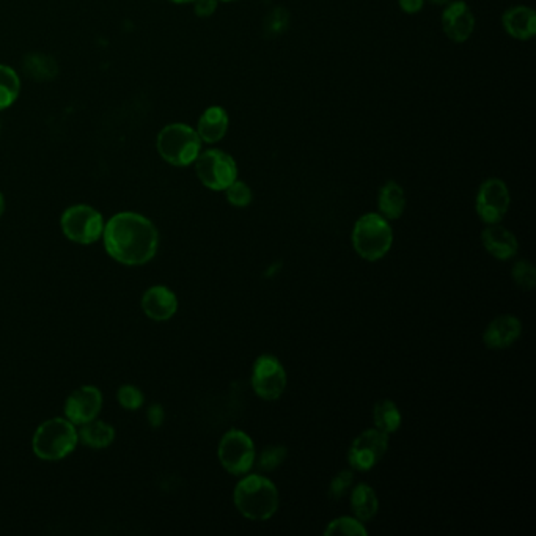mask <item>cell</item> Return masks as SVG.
I'll return each instance as SVG.
<instances>
[{
	"mask_svg": "<svg viewBox=\"0 0 536 536\" xmlns=\"http://www.w3.org/2000/svg\"><path fill=\"white\" fill-rule=\"evenodd\" d=\"M195 172L198 179L211 191H225L238 179L237 160L220 150H208L198 154Z\"/></svg>",
	"mask_w": 536,
	"mask_h": 536,
	"instance_id": "ba28073f",
	"label": "cell"
},
{
	"mask_svg": "<svg viewBox=\"0 0 536 536\" xmlns=\"http://www.w3.org/2000/svg\"><path fill=\"white\" fill-rule=\"evenodd\" d=\"M79 436L76 425L68 419H51L39 425L33 435V452L39 460L58 461L66 458L76 448Z\"/></svg>",
	"mask_w": 536,
	"mask_h": 536,
	"instance_id": "277c9868",
	"label": "cell"
},
{
	"mask_svg": "<svg viewBox=\"0 0 536 536\" xmlns=\"http://www.w3.org/2000/svg\"><path fill=\"white\" fill-rule=\"evenodd\" d=\"M227 200L231 206H237V208H246L252 203V191H250L249 186L243 183V181H233L227 189Z\"/></svg>",
	"mask_w": 536,
	"mask_h": 536,
	"instance_id": "f546056e",
	"label": "cell"
},
{
	"mask_svg": "<svg viewBox=\"0 0 536 536\" xmlns=\"http://www.w3.org/2000/svg\"><path fill=\"white\" fill-rule=\"evenodd\" d=\"M22 70L32 81L45 82V81H52V79L57 77L58 65L56 58L51 57V56L33 52V54H29L24 58Z\"/></svg>",
	"mask_w": 536,
	"mask_h": 536,
	"instance_id": "7402d4cb",
	"label": "cell"
},
{
	"mask_svg": "<svg viewBox=\"0 0 536 536\" xmlns=\"http://www.w3.org/2000/svg\"><path fill=\"white\" fill-rule=\"evenodd\" d=\"M513 281L523 291H533L536 287V269L529 260H519L513 266Z\"/></svg>",
	"mask_w": 536,
	"mask_h": 536,
	"instance_id": "4316f807",
	"label": "cell"
},
{
	"mask_svg": "<svg viewBox=\"0 0 536 536\" xmlns=\"http://www.w3.org/2000/svg\"><path fill=\"white\" fill-rule=\"evenodd\" d=\"M389 448V435L376 428L365 429L354 439L348 452V461L352 471L368 472L383 460Z\"/></svg>",
	"mask_w": 536,
	"mask_h": 536,
	"instance_id": "30bf717a",
	"label": "cell"
},
{
	"mask_svg": "<svg viewBox=\"0 0 536 536\" xmlns=\"http://www.w3.org/2000/svg\"><path fill=\"white\" fill-rule=\"evenodd\" d=\"M288 26H290V13L285 8H275L274 12L269 13L264 29L269 37H275L285 32Z\"/></svg>",
	"mask_w": 536,
	"mask_h": 536,
	"instance_id": "4dcf8cb0",
	"label": "cell"
},
{
	"mask_svg": "<svg viewBox=\"0 0 536 536\" xmlns=\"http://www.w3.org/2000/svg\"><path fill=\"white\" fill-rule=\"evenodd\" d=\"M142 308L153 321H167L178 310V299L172 290L164 285L148 288L142 298Z\"/></svg>",
	"mask_w": 536,
	"mask_h": 536,
	"instance_id": "9a60e30c",
	"label": "cell"
},
{
	"mask_svg": "<svg viewBox=\"0 0 536 536\" xmlns=\"http://www.w3.org/2000/svg\"><path fill=\"white\" fill-rule=\"evenodd\" d=\"M354 486V471H341L333 477L329 486V497L333 500H340L345 497L348 492H351Z\"/></svg>",
	"mask_w": 536,
	"mask_h": 536,
	"instance_id": "f1b7e54d",
	"label": "cell"
},
{
	"mask_svg": "<svg viewBox=\"0 0 536 536\" xmlns=\"http://www.w3.org/2000/svg\"><path fill=\"white\" fill-rule=\"evenodd\" d=\"M21 82L16 71L0 65V110L7 109L20 95Z\"/></svg>",
	"mask_w": 536,
	"mask_h": 536,
	"instance_id": "cb8c5ba5",
	"label": "cell"
},
{
	"mask_svg": "<svg viewBox=\"0 0 536 536\" xmlns=\"http://www.w3.org/2000/svg\"><path fill=\"white\" fill-rule=\"evenodd\" d=\"M351 508L354 511V516L362 523H367L376 516L377 510H379V500H377L375 489L367 483L352 486Z\"/></svg>",
	"mask_w": 536,
	"mask_h": 536,
	"instance_id": "ffe728a7",
	"label": "cell"
},
{
	"mask_svg": "<svg viewBox=\"0 0 536 536\" xmlns=\"http://www.w3.org/2000/svg\"><path fill=\"white\" fill-rule=\"evenodd\" d=\"M202 139L195 129L173 123L160 131L158 135V151L162 160L177 167L191 166L200 154Z\"/></svg>",
	"mask_w": 536,
	"mask_h": 536,
	"instance_id": "5b68a950",
	"label": "cell"
},
{
	"mask_svg": "<svg viewBox=\"0 0 536 536\" xmlns=\"http://www.w3.org/2000/svg\"><path fill=\"white\" fill-rule=\"evenodd\" d=\"M104 219L89 204H74L65 211L60 227L65 237L77 244H93L102 237Z\"/></svg>",
	"mask_w": 536,
	"mask_h": 536,
	"instance_id": "52a82bcc",
	"label": "cell"
},
{
	"mask_svg": "<svg viewBox=\"0 0 536 536\" xmlns=\"http://www.w3.org/2000/svg\"><path fill=\"white\" fill-rule=\"evenodd\" d=\"M324 535H348V536H367L368 532L365 529L364 523L359 521L358 517L341 516L333 519L324 530Z\"/></svg>",
	"mask_w": 536,
	"mask_h": 536,
	"instance_id": "d4e9b609",
	"label": "cell"
},
{
	"mask_svg": "<svg viewBox=\"0 0 536 536\" xmlns=\"http://www.w3.org/2000/svg\"><path fill=\"white\" fill-rule=\"evenodd\" d=\"M238 511L250 521H266L279 508V491L274 481L260 473L244 475L233 492Z\"/></svg>",
	"mask_w": 536,
	"mask_h": 536,
	"instance_id": "7a4b0ae2",
	"label": "cell"
},
{
	"mask_svg": "<svg viewBox=\"0 0 536 536\" xmlns=\"http://www.w3.org/2000/svg\"><path fill=\"white\" fill-rule=\"evenodd\" d=\"M250 383L256 396L264 402H275L287 389V371L275 356L263 354L254 364Z\"/></svg>",
	"mask_w": 536,
	"mask_h": 536,
	"instance_id": "9c48e42d",
	"label": "cell"
},
{
	"mask_svg": "<svg viewBox=\"0 0 536 536\" xmlns=\"http://www.w3.org/2000/svg\"><path fill=\"white\" fill-rule=\"evenodd\" d=\"M442 27L448 39L454 43H464L475 29V16L466 2L454 0L445 5L442 14Z\"/></svg>",
	"mask_w": 536,
	"mask_h": 536,
	"instance_id": "4fadbf2b",
	"label": "cell"
},
{
	"mask_svg": "<svg viewBox=\"0 0 536 536\" xmlns=\"http://www.w3.org/2000/svg\"><path fill=\"white\" fill-rule=\"evenodd\" d=\"M194 10L198 18H210L218 10V0H195Z\"/></svg>",
	"mask_w": 536,
	"mask_h": 536,
	"instance_id": "1f68e13d",
	"label": "cell"
},
{
	"mask_svg": "<svg viewBox=\"0 0 536 536\" xmlns=\"http://www.w3.org/2000/svg\"><path fill=\"white\" fill-rule=\"evenodd\" d=\"M102 409V393L93 385L74 390L65 402V417L73 425H85L95 420Z\"/></svg>",
	"mask_w": 536,
	"mask_h": 536,
	"instance_id": "7c38bea8",
	"label": "cell"
},
{
	"mask_svg": "<svg viewBox=\"0 0 536 536\" xmlns=\"http://www.w3.org/2000/svg\"><path fill=\"white\" fill-rule=\"evenodd\" d=\"M4 211H5V198H4L2 192H0V216L4 214Z\"/></svg>",
	"mask_w": 536,
	"mask_h": 536,
	"instance_id": "d590c367",
	"label": "cell"
},
{
	"mask_svg": "<svg viewBox=\"0 0 536 536\" xmlns=\"http://www.w3.org/2000/svg\"><path fill=\"white\" fill-rule=\"evenodd\" d=\"M79 441H82L83 445L95 450L109 447L110 444L116 439V429L110 427L109 423L101 420H91L85 425H81V431L77 433Z\"/></svg>",
	"mask_w": 536,
	"mask_h": 536,
	"instance_id": "44dd1931",
	"label": "cell"
},
{
	"mask_svg": "<svg viewBox=\"0 0 536 536\" xmlns=\"http://www.w3.org/2000/svg\"><path fill=\"white\" fill-rule=\"evenodd\" d=\"M431 5H447L450 0H427Z\"/></svg>",
	"mask_w": 536,
	"mask_h": 536,
	"instance_id": "e575fe53",
	"label": "cell"
},
{
	"mask_svg": "<svg viewBox=\"0 0 536 536\" xmlns=\"http://www.w3.org/2000/svg\"><path fill=\"white\" fill-rule=\"evenodd\" d=\"M117 398L123 409L126 411H137L142 408V404L145 402L143 393L141 389H137L133 384H125L118 392H117Z\"/></svg>",
	"mask_w": 536,
	"mask_h": 536,
	"instance_id": "83f0119b",
	"label": "cell"
},
{
	"mask_svg": "<svg viewBox=\"0 0 536 536\" xmlns=\"http://www.w3.org/2000/svg\"><path fill=\"white\" fill-rule=\"evenodd\" d=\"M106 250L116 262L139 266L153 260L160 233L150 219L137 212H118L104 225L102 231Z\"/></svg>",
	"mask_w": 536,
	"mask_h": 536,
	"instance_id": "6da1fadb",
	"label": "cell"
},
{
	"mask_svg": "<svg viewBox=\"0 0 536 536\" xmlns=\"http://www.w3.org/2000/svg\"><path fill=\"white\" fill-rule=\"evenodd\" d=\"M481 243L494 258L502 262L516 256L519 250L514 233L500 224L486 225L485 230L481 231Z\"/></svg>",
	"mask_w": 536,
	"mask_h": 536,
	"instance_id": "2e32d148",
	"label": "cell"
},
{
	"mask_svg": "<svg viewBox=\"0 0 536 536\" xmlns=\"http://www.w3.org/2000/svg\"><path fill=\"white\" fill-rule=\"evenodd\" d=\"M288 450L283 445H269L256 454L255 464L262 472H272L287 460Z\"/></svg>",
	"mask_w": 536,
	"mask_h": 536,
	"instance_id": "484cf974",
	"label": "cell"
},
{
	"mask_svg": "<svg viewBox=\"0 0 536 536\" xmlns=\"http://www.w3.org/2000/svg\"><path fill=\"white\" fill-rule=\"evenodd\" d=\"M398 2L402 12L409 14L419 13L425 5V0H398Z\"/></svg>",
	"mask_w": 536,
	"mask_h": 536,
	"instance_id": "836d02e7",
	"label": "cell"
},
{
	"mask_svg": "<svg viewBox=\"0 0 536 536\" xmlns=\"http://www.w3.org/2000/svg\"><path fill=\"white\" fill-rule=\"evenodd\" d=\"M173 4H191V2H195V0H170Z\"/></svg>",
	"mask_w": 536,
	"mask_h": 536,
	"instance_id": "8d00e7d4",
	"label": "cell"
},
{
	"mask_svg": "<svg viewBox=\"0 0 536 536\" xmlns=\"http://www.w3.org/2000/svg\"><path fill=\"white\" fill-rule=\"evenodd\" d=\"M218 456L227 472L244 477L255 466V444L241 429L227 431L219 442Z\"/></svg>",
	"mask_w": 536,
	"mask_h": 536,
	"instance_id": "8992f818",
	"label": "cell"
},
{
	"mask_svg": "<svg viewBox=\"0 0 536 536\" xmlns=\"http://www.w3.org/2000/svg\"><path fill=\"white\" fill-rule=\"evenodd\" d=\"M511 197L502 179H486L477 194V214L486 225L500 224L510 210Z\"/></svg>",
	"mask_w": 536,
	"mask_h": 536,
	"instance_id": "8fae6325",
	"label": "cell"
},
{
	"mask_svg": "<svg viewBox=\"0 0 536 536\" xmlns=\"http://www.w3.org/2000/svg\"><path fill=\"white\" fill-rule=\"evenodd\" d=\"M375 428L385 435H393L402 427V411L392 400H379L373 408Z\"/></svg>",
	"mask_w": 536,
	"mask_h": 536,
	"instance_id": "603a6c76",
	"label": "cell"
},
{
	"mask_svg": "<svg viewBox=\"0 0 536 536\" xmlns=\"http://www.w3.org/2000/svg\"><path fill=\"white\" fill-rule=\"evenodd\" d=\"M523 333L521 321L513 315H500L492 319L483 333V343L489 350H506L516 343Z\"/></svg>",
	"mask_w": 536,
	"mask_h": 536,
	"instance_id": "5bb4252c",
	"label": "cell"
},
{
	"mask_svg": "<svg viewBox=\"0 0 536 536\" xmlns=\"http://www.w3.org/2000/svg\"><path fill=\"white\" fill-rule=\"evenodd\" d=\"M0 129H2V128H0Z\"/></svg>",
	"mask_w": 536,
	"mask_h": 536,
	"instance_id": "f35d334b",
	"label": "cell"
},
{
	"mask_svg": "<svg viewBox=\"0 0 536 536\" xmlns=\"http://www.w3.org/2000/svg\"><path fill=\"white\" fill-rule=\"evenodd\" d=\"M502 24L510 37L527 41L536 33L535 10L523 5L510 8L502 16Z\"/></svg>",
	"mask_w": 536,
	"mask_h": 536,
	"instance_id": "e0dca14e",
	"label": "cell"
},
{
	"mask_svg": "<svg viewBox=\"0 0 536 536\" xmlns=\"http://www.w3.org/2000/svg\"><path fill=\"white\" fill-rule=\"evenodd\" d=\"M377 206L381 211V216L387 220H395L402 216L406 210V194L402 191V186L395 181H389L381 187Z\"/></svg>",
	"mask_w": 536,
	"mask_h": 536,
	"instance_id": "d6986e66",
	"label": "cell"
},
{
	"mask_svg": "<svg viewBox=\"0 0 536 536\" xmlns=\"http://www.w3.org/2000/svg\"><path fill=\"white\" fill-rule=\"evenodd\" d=\"M222 2H231V0H222Z\"/></svg>",
	"mask_w": 536,
	"mask_h": 536,
	"instance_id": "74e56055",
	"label": "cell"
},
{
	"mask_svg": "<svg viewBox=\"0 0 536 536\" xmlns=\"http://www.w3.org/2000/svg\"><path fill=\"white\" fill-rule=\"evenodd\" d=\"M393 244V231L389 220L370 212L359 219L352 229V247L367 262H377L389 254Z\"/></svg>",
	"mask_w": 536,
	"mask_h": 536,
	"instance_id": "3957f363",
	"label": "cell"
},
{
	"mask_svg": "<svg viewBox=\"0 0 536 536\" xmlns=\"http://www.w3.org/2000/svg\"><path fill=\"white\" fill-rule=\"evenodd\" d=\"M229 131V114L224 108L212 106L203 112L198 120L197 133L202 142L218 143Z\"/></svg>",
	"mask_w": 536,
	"mask_h": 536,
	"instance_id": "ac0fdd59",
	"label": "cell"
},
{
	"mask_svg": "<svg viewBox=\"0 0 536 536\" xmlns=\"http://www.w3.org/2000/svg\"><path fill=\"white\" fill-rule=\"evenodd\" d=\"M148 421H150V425L151 427H160L162 425V421H164V409L160 408V404H153L151 408L148 409Z\"/></svg>",
	"mask_w": 536,
	"mask_h": 536,
	"instance_id": "d6a6232c",
	"label": "cell"
}]
</instances>
